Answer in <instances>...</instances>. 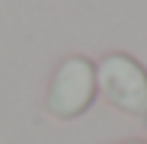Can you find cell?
Instances as JSON below:
<instances>
[{"mask_svg": "<svg viewBox=\"0 0 147 144\" xmlns=\"http://www.w3.org/2000/svg\"><path fill=\"white\" fill-rule=\"evenodd\" d=\"M118 144H147V141H138V138H128V141H118Z\"/></svg>", "mask_w": 147, "mask_h": 144, "instance_id": "3", "label": "cell"}, {"mask_svg": "<svg viewBox=\"0 0 147 144\" xmlns=\"http://www.w3.org/2000/svg\"><path fill=\"white\" fill-rule=\"evenodd\" d=\"M93 99H96V64L83 55L64 58L48 80L45 112L58 122H74L93 106Z\"/></svg>", "mask_w": 147, "mask_h": 144, "instance_id": "2", "label": "cell"}, {"mask_svg": "<svg viewBox=\"0 0 147 144\" xmlns=\"http://www.w3.org/2000/svg\"><path fill=\"white\" fill-rule=\"evenodd\" d=\"M96 93H102L115 112L147 118V67L138 58L112 51L96 61Z\"/></svg>", "mask_w": 147, "mask_h": 144, "instance_id": "1", "label": "cell"}]
</instances>
